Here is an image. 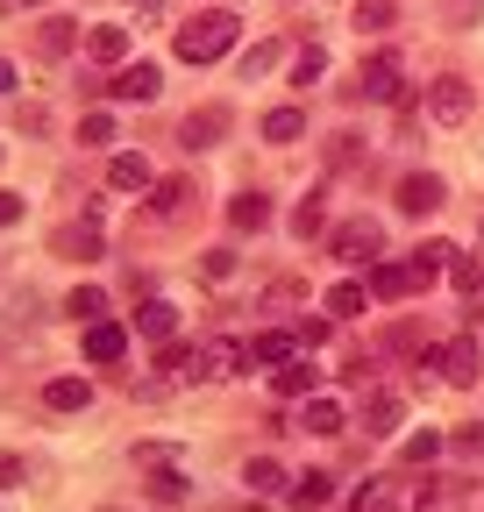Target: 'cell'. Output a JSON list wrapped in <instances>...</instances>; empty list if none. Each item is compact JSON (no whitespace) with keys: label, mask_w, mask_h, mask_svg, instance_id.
<instances>
[{"label":"cell","mask_w":484,"mask_h":512,"mask_svg":"<svg viewBox=\"0 0 484 512\" xmlns=\"http://www.w3.org/2000/svg\"><path fill=\"white\" fill-rule=\"evenodd\" d=\"M235 36H242V22H235L228 8H200V15L178 22L171 50L186 57V64H214V57H228V50H235Z\"/></svg>","instance_id":"6da1fadb"},{"label":"cell","mask_w":484,"mask_h":512,"mask_svg":"<svg viewBox=\"0 0 484 512\" xmlns=\"http://www.w3.org/2000/svg\"><path fill=\"white\" fill-rule=\"evenodd\" d=\"M399 79H406L399 72V50H371V57L356 64V86L349 93L356 100H399Z\"/></svg>","instance_id":"7a4b0ae2"},{"label":"cell","mask_w":484,"mask_h":512,"mask_svg":"<svg viewBox=\"0 0 484 512\" xmlns=\"http://www.w3.org/2000/svg\"><path fill=\"white\" fill-rule=\"evenodd\" d=\"M235 370H250V363H242V342H228V335L200 342V349H193V363H186V377H200V384H228Z\"/></svg>","instance_id":"3957f363"},{"label":"cell","mask_w":484,"mask_h":512,"mask_svg":"<svg viewBox=\"0 0 484 512\" xmlns=\"http://www.w3.org/2000/svg\"><path fill=\"white\" fill-rule=\"evenodd\" d=\"M428 114H435L442 128H463V121L477 114V93H470V79H456V72H442V79L428 86Z\"/></svg>","instance_id":"277c9868"},{"label":"cell","mask_w":484,"mask_h":512,"mask_svg":"<svg viewBox=\"0 0 484 512\" xmlns=\"http://www.w3.org/2000/svg\"><path fill=\"white\" fill-rule=\"evenodd\" d=\"M428 370H442L449 384H477V377H484V349H477V335H456V342L428 349Z\"/></svg>","instance_id":"5b68a950"},{"label":"cell","mask_w":484,"mask_h":512,"mask_svg":"<svg viewBox=\"0 0 484 512\" xmlns=\"http://www.w3.org/2000/svg\"><path fill=\"white\" fill-rule=\"evenodd\" d=\"M378 249H385V228H378L371 214H363V221H342V228H335V256H342V264H371Z\"/></svg>","instance_id":"8992f818"},{"label":"cell","mask_w":484,"mask_h":512,"mask_svg":"<svg viewBox=\"0 0 484 512\" xmlns=\"http://www.w3.org/2000/svg\"><path fill=\"white\" fill-rule=\"evenodd\" d=\"M107 93H114V100H129V107H143V100L164 93V72H157L150 57H143V64H121V72L107 79Z\"/></svg>","instance_id":"52a82bcc"},{"label":"cell","mask_w":484,"mask_h":512,"mask_svg":"<svg viewBox=\"0 0 484 512\" xmlns=\"http://www.w3.org/2000/svg\"><path fill=\"white\" fill-rule=\"evenodd\" d=\"M449 200V185L435 178V171H413V178H399V214H435Z\"/></svg>","instance_id":"ba28073f"},{"label":"cell","mask_w":484,"mask_h":512,"mask_svg":"<svg viewBox=\"0 0 484 512\" xmlns=\"http://www.w3.org/2000/svg\"><path fill=\"white\" fill-rule=\"evenodd\" d=\"M178 136H186V150H214V143L228 136V107H221V100H214V107H193Z\"/></svg>","instance_id":"9c48e42d"},{"label":"cell","mask_w":484,"mask_h":512,"mask_svg":"<svg viewBox=\"0 0 484 512\" xmlns=\"http://www.w3.org/2000/svg\"><path fill=\"white\" fill-rule=\"evenodd\" d=\"M50 256H72V264H93L100 256V221H72L50 235Z\"/></svg>","instance_id":"30bf717a"},{"label":"cell","mask_w":484,"mask_h":512,"mask_svg":"<svg viewBox=\"0 0 484 512\" xmlns=\"http://www.w3.org/2000/svg\"><path fill=\"white\" fill-rule=\"evenodd\" d=\"M271 392H278V399H314V392H321V370H314L307 356H292V363L271 370Z\"/></svg>","instance_id":"8fae6325"},{"label":"cell","mask_w":484,"mask_h":512,"mask_svg":"<svg viewBox=\"0 0 484 512\" xmlns=\"http://www.w3.org/2000/svg\"><path fill=\"white\" fill-rule=\"evenodd\" d=\"M72 50H79L72 15H36V57H72Z\"/></svg>","instance_id":"7c38bea8"},{"label":"cell","mask_w":484,"mask_h":512,"mask_svg":"<svg viewBox=\"0 0 484 512\" xmlns=\"http://www.w3.org/2000/svg\"><path fill=\"white\" fill-rule=\"evenodd\" d=\"M107 185H114V192H150V185H157V171H150V157H143V150H114Z\"/></svg>","instance_id":"4fadbf2b"},{"label":"cell","mask_w":484,"mask_h":512,"mask_svg":"<svg viewBox=\"0 0 484 512\" xmlns=\"http://www.w3.org/2000/svg\"><path fill=\"white\" fill-rule=\"evenodd\" d=\"M342 427H349L342 399H328V392H314V399H299V434H342Z\"/></svg>","instance_id":"5bb4252c"},{"label":"cell","mask_w":484,"mask_h":512,"mask_svg":"<svg viewBox=\"0 0 484 512\" xmlns=\"http://www.w3.org/2000/svg\"><path fill=\"white\" fill-rule=\"evenodd\" d=\"M129 356V328L121 320H93L86 328V363H121Z\"/></svg>","instance_id":"9a60e30c"},{"label":"cell","mask_w":484,"mask_h":512,"mask_svg":"<svg viewBox=\"0 0 484 512\" xmlns=\"http://www.w3.org/2000/svg\"><path fill=\"white\" fill-rule=\"evenodd\" d=\"M228 228L235 235H264L271 228V200H264V192H235V200H228Z\"/></svg>","instance_id":"2e32d148"},{"label":"cell","mask_w":484,"mask_h":512,"mask_svg":"<svg viewBox=\"0 0 484 512\" xmlns=\"http://www.w3.org/2000/svg\"><path fill=\"white\" fill-rule=\"evenodd\" d=\"M292 356H299L292 335H257V342H242V363H250V370H278V363H292Z\"/></svg>","instance_id":"e0dca14e"},{"label":"cell","mask_w":484,"mask_h":512,"mask_svg":"<svg viewBox=\"0 0 484 512\" xmlns=\"http://www.w3.org/2000/svg\"><path fill=\"white\" fill-rule=\"evenodd\" d=\"M406 264H413V285H435V278L456 264V242H420V249L406 256Z\"/></svg>","instance_id":"ac0fdd59"},{"label":"cell","mask_w":484,"mask_h":512,"mask_svg":"<svg viewBox=\"0 0 484 512\" xmlns=\"http://www.w3.org/2000/svg\"><path fill=\"white\" fill-rule=\"evenodd\" d=\"M171 328H178V306L171 299H143L136 306V335L143 342H171Z\"/></svg>","instance_id":"d6986e66"},{"label":"cell","mask_w":484,"mask_h":512,"mask_svg":"<svg viewBox=\"0 0 484 512\" xmlns=\"http://www.w3.org/2000/svg\"><path fill=\"white\" fill-rule=\"evenodd\" d=\"M86 50H93L100 64H114V72H121V64H129V29H121V22H100V29L86 36Z\"/></svg>","instance_id":"ffe728a7"},{"label":"cell","mask_w":484,"mask_h":512,"mask_svg":"<svg viewBox=\"0 0 484 512\" xmlns=\"http://www.w3.org/2000/svg\"><path fill=\"white\" fill-rule=\"evenodd\" d=\"M86 399H93L86 377H50V384H43V406H50V413H79Z\"/></svg>","instance_id":"44dd1931"},{"label":"cell","mask_w":484,"mask_h":512,"mask_svg":"<svg viewBox=\"0 0 484 512\" xmlns=\"http://www.w3.org/2000/svg\"><path fill=\"white\" fill-rule=\"evenodd\" d=\"M285 484H292V477H285L271 456H250V463H242V491H257V498H278Z\"/></svg>","instance_id":"7402d4cb"},{"label":"cell","mask_w":484,"mask_h":512,"mask_svg":"<svg viewBox=\"0 0 484 512\" xmlns=\"http://www.w3.org/2000/svg\"><path fill=\"white\" fill-rule=\"evenodd\" d=\"M143 491H150L157 505H178V498H186V470H178V463H150V470H143Z\"/></svg>","instance_id":"603a6c76"},{"label":"cell","mask_w":484,"mask_h":512,"mask_svg":"<svg viewBox=\"0 0 484 512\" xmlns=\"http://www.w3.org/2000/svg\"><path fill=\"white\" fill-rule=\"evenodd\" d=\"M363 292H371V299H385V306H392V299H406V292H413V264H378Z\"/></svg>","instance_id":"cb8c5ba5"},{"label":"cell","mask_w":484,"mask_h":512,"mask_svg":"<svg viewBox=\"0 0 484 512\" xmlns=\"http://www.w3.org/2000/svg\"><path fill=\"white\" fill-rule=\"evenodd\" d=\"M321 306H328V320H356L363 306H371V292H363L356 278H342V285H328V299H321Z\"/></svg>","instance_id":"d4e9b609"},{"label":"cell","mask_w":484,"mask_h":512,"mask_svg":"<svg viewBox=\"0 0 484 512\" xmlns=\"http://www.w3.org/2000/svg\"><path fill=\"white\" fill-rule=\"evenodd\" d=\"M349 512H399V484L392 477H371V484L349 498Z\"/></svg>","instance_id":"484cf974"},{"label":"cell","mask_w":484,"mask_h":512,"mask_svg":"<svg viewBox=\"0 0 484 512\" xmlns=\"http://www.w3.org/2000/svg\"><path fill=\"white\" fill-rule=\"evenodd\" d=\"M186 200H193V185H186V178H157V185H150V214H157V221H171Z\"/></svg>","instance_id":"4316f807"},{"label":"cell","mask_w":484,"mask_h":512,"mask_svg":"<svg viewBox=\"0 0 484 512\" xmlns=\"http://www.w3.org/2000/svg\"><path fill=\"white\" fill-rule=\"evenodd\" d=\"M299 136H307V114L299 107H271L264 114V143H299Z\"/></svg>","instance_id":"83f0119b"},{"label":"cell","mask_w":484,"mask_h":512,"mask_svg":"<svg viewBox=\"0 0 484 512\" xmlns=\"http://www.w3.org/2000/svg\"><path fill=\"white\" fill-rule=\"evenodd\" d=\"M399 413H406V399H399V392H378V399H371V413H363V434H392V427H399Z\"/></svg>","instance_id":"f1b7e54d"},{"label":"cell","mask_w":484,"mask_h":512,"mask_svg":"<svg viewBox=\"0 0 484 512\" xmlns=\"http://www.w3.org/2000/svg\"><path fill=\"white\" fill-rule=\"evenodd\" d=\"M321 228H328V200H321V192H307V200L292 207V235H307V242H314Z\"/></svg>","instance_id":"f546056e"},{"label":"cell","mask_w":484,"mask_h":512,"mask_svg":"<svg viewBox=\"0 0 484 512\" xmlns=\"http://www.w3.org/2000/svg\"><path fill=\"white\" fill-rule=\"evenodd\" d=\"M292 498L314 512V505H328V498H335V477H328V470H307V477H292Z\"/></svg>","instance_id":"4dcf8cb0"},{"label":"cell","mask_w":484,"mask_h":512,"mask_svg":"<svg viewBox=\"0 0 484 512\" xmlns=\"http://www.w3.org/2000/svg\"><path fill=\"white\" fill-rule=\"evenodd\" d=\"M65 313H79V328H93V320H107V292H100V285H79V292L65 299Z\"/></svg>","instance_id":"1f68e13d"},{"label":"cell","mask_w":484,"mask_h":512,"mask_svg":"<svg viewBox=\"0 0 484 512\" xmlns=\"http://www.w3.org/2000/svg\"><path fill=\"white\" fill-rule=\"evenodd\" d=\"M278 57H285V43H278V36H264L257 50H242V79H264V72H271Z\"/></svg>","instance_id":"d6a6232c"},{"label":"cell","mask_w":484,"mask_h":512,"mask_svg":"<svg viewBox=\"0 0 484 512\" xmlns=\"http://www.w3.org/2000/svg\"><path fill=\"white\" fill-rule=\"evenodd\" d=\"M79 143H86V150H107V143H114V114H107V107H93V114L79 121Z\"/></svg>","instance_id":"836d02e7"},{"label":"cell","mask_w":484,"mask_h":512,"mask_svg":"<svg viewBox=\"0 0 484 512\" xmlns=\"http://www.w3.org/2000/svg\"><path fill=\"white\" fill-rule=\"evenodd\" d=\"M321 72H328V50H299V64H292V86H299V93H314V86H321Z\"/></svg>","instance_id":"e575fe53"},{"label":"cell","mask_w":484,"mask_h":512,"mask_svg":"<svg viewBox=\"0 0 484 512\" xmlns=\"http://www.w3.org/2000/svg\"><path fill=\"white\" fill-rule=\"evenodd\" d=\"M449 285L477 299V292H484V264H477V256H463V249H456V264H449Z\"/></svg>","instance_id":"d590c367"},{"label":"cell","mask_w":484,"mask_h":512,"mask_svg":"<svg viewBox=\"0 0 484 512\" xmlns=\"http://www.w3.org/2000/svg\"><path fill=\"white\" fill-rule=\"evenodd\" d=\"M356 29L371 36V29H392V0H356Z\"/></svg>","instance_id":"8d00e7d4"},{"label":"cell","mask_w":484,"mask_h":512,"mask_svg":"<svg viewBox=\"0 0 484 512\" xmlns=\"http://www.w3.org/2000/svg\"><path fill=\"white\" fill-rule=\"evenodd\" d=\"M399 456H406V463H435V456H442V434H435V427H428V434H413Z\"/></svg>","instance_id":"74e56055"},{"label":"cell","mask_w":484,"mask_h":512,"mask_svg":"<svg viewBox=\"0 0 484 512\" xmlns=\"http://www.w3.org/2000/svg\"><path fill=\"white\" fill-rule=\"evenodd\" d=\"M200 271H207L214 285H221V278H235V249H207V256H200Z\"/></svg>","instance_id":"f35d334b"},{"label":"cell","mask_w":484,"mask_h":512,"mask_svg":"<svg viewBox=\"0 0 484 512\" xmlns=\"http://www.w3.org/2000/svg\"><path fill=\"white\" fill-rule=\"evenodd\" d=\"M29 214V200H22V192H0V228H15Z\"/></svg>","instance_id":"ab89813d"},{"label":"cell","mask_w":484,"mask_h":512,"mask_svg":"<svg viewBox=\"0 0 484 512\" xmlns=\"http://www.w3.org/2000/svg\"><path fill=\"white\" fill-rule=\"evenodd\" d=\"M50 0H0V15H43Z\"/></svg>","instance_id":"60d3db41"},{"label":"cell","mask_w":484,"mask_h":512,"mask_svg":"<svg viewBox=\"0 0 484 512\" xmlns=\"http://www.w3.org/2000/svg\"><path fill=\"white\" fill-rule=\"evenodd\" d=\"M8 484H22V456H0V491Z\"/></svg>","instance_id":"b9f144b4"},{"label":"cell","mask_w":484,"mask_h":512,"mask_svg":"<svg viewBox=\"0 0 484 512\" xmlns=\"http://www.w3.org/2000/svg\"><path fill=\"white\" fill-rule=\"evenodd\" d=\"M0 93H15V64L8 57H0Z\"/></svg>","instance_id":"7bdbcfd3"},{"label":"cell","mask_w":484,"mask_h":512,"mask_svg":"<svg viewBox=\"0 0 484 512\" xmlns=\"http://www.w3.org/2000/svg\"><path fill=\"white\" fill-rule=\"evenodd\" d=\"M0 157H8V150H0Z\"/></svg>","instance_id":"ee69618b"}]
</instances>
